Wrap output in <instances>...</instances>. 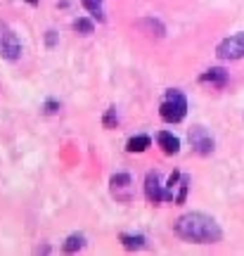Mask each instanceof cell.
Here are the masks:
<instances>
[{
    "mask_svg": "<svg viewBox=\"0 0 244 256\" xmlns=\"http://www.w3.org/2000/svg\"><path fill=\"white\" fill-rule=\"evenodd\" d=\"M176 232L190 242H197V244H216L223 238L218 223L204 214H185L176 223Z\"/></svg>",
    "mask_w": 244,
    "mask_h": 256,
    "instance_id": "1",
    "label": "cell"
},
{
    "mask_svg": "<svg viewBox=\"0 0 244 256\" xmlns=\"http://www.w3.org/2000/svg\"><path fill=\"white\" fill-rule=\"evenodd\" d=\"M185 112H188V100H185V95L178 92V90H171L168 95H166V100L162 102L159 114H162L164 121H168V124H178V121H182Z\"/></svg>",
    "mask_w": 244,
    "mask_h": 256,
    "instance_id": "2",
    "label": "cell"
},
{
    "mask_svg": "<svg viewBox=\"0 0 244 256\" xmlns=\"http://www.w3.org/2000/svg\"><path fill=\"white\" fill-rule=\"evenodd\" d=\"M19 55H22V43H19V38L14 36V31H12L8 24L0 22V57H5V60H17Z\"/></svg>",
    "mask_w": 244,
    "mask_h": 256,
    "instance_id": "3",
    "label": "cell"
},
{
    "mask_svg": "<svg viewBox=\"0 0 244 256\" xmlns=\"http://www.w3.org/2000/svg\"><path fill=\"white\" fill-rule=\"evenodd\" d=\"M216 55L220 57V60H240V57H244V34L226 38V40L216 48Z\"/></svg>",
    "mask_w": 244,
    "mask_h": 256,
    "instance_id": "4",
    "label": "cell"
},
{
    "mask_svg": "<svg viewBox=\"0 0 244 256\" xmlns=\"http://www.w3.org/2000/svg\"><path fill=\"white\" fill-rule=\"evenodd\" d=\"M190 142L199 154H208V152L214 150V140H211V136H208L202 126H194L190 130Z\"/></svg>",
    "mask_w": 244,
    "mask_h": 256,
    "instance_id": "5",
    "label": "cell"
},
{
    "mask_svg": "<svg viewBox=\"0 0 244 256\" xmlns=\"http://www.w3.org/2000/svg\"><path fill=\"white\" fill-rule=\"evenodd\" d=\"M145 194L150 202H162L166 200V192L162 190V183H159V174L152 171V174H147L145 178Z\"/></svg>",
    "mask_w": 244,
    "mask_h": 256,
    "instance_id": "6",
    "label": "cell"
},
{
    "mask_svg": "<svg viewBox=\"0 0 244 256\" xmlns=\"http://www.w3.org/2000/svg\"><path fill=\"white\" fill-rule=\"evenodd\" d=\"M159 145H162V150L166 152V154H178V150H180V140L164 130V133H159Z\"/></svg>",
    "mask_w": 244,
    "mask_h": 256,
    "instance_id": "7",
    "label": "cell"
},
{
    "mask_svg": "<svg viewBox=\"0 0 244 256\" xmlns=\"http://www.w3.org/2000/svg\"><path fill=\"white\" fill-rule=\"evenodd\" d=\"M202 83H211V86H226L228 83V74L223 69H208L206 74H202Z\"/></svg>",
    "mask_w": 244,
    "mask_h": 256,
    "instance_id": "8",
    "label": "cell"
},
{
    "mask_svg": "<svg viewBox=\"0 0 244 256\" xmlns=\"http://www.w3.org/2000/svg\"><path fill=\"white\" fill-rule=\"evenodd\" d=\"M150 145H152V140H150L147 136H136V138H130V140H128L126 150L128 152H145Z\"/></svg>",
    "mask_w": 244,
    "mask_h": 256,
    "instance_id": "9",
    "label": "cell"
},
{
    "mask_svg": "<svg viewBox=\"0 0 244 256\" xmlns=\"http://www.w3.org/2000/svg\"><path fill=\"white\" fill-rule=\"evenodd\" d=\"M121 242H124V247H128V249H138L145 244V238H142V235H121Z\"/></svg>",
    "mask_w": 244,
    "mask_h": 256,
    "instance_id": "10",
    "label": "cell"
},
{
    "mask_svg": "<svg viewBox=\"0 0 244 256\" xmlns=\"http://www.w3.org/2000/svg\"><path fill=\"white\" fill-rule=\"evenodd\" d=\"M83 247V235H69L64 242V252H78Z\"/></svg>",
    "mask_w": 244,
    "mask_h": 256,
    "instance_id": "11",
    "label": "cell"
},
{
    "mask_svg": "<svg viewBox=\"0 0 244 256\" xmlns=\"http://www.w3.org/2000/svg\"><path fill=\"white\" fill-rule=\"evenodd\" d=\"M83 5L90 10L98 19H102V0H83Z\"/></svg>",
    "mask_w": 244,
    "mask_h": 256,
    "instance_id": "12",
    "label": "cell"
},
{
    "mask_svg": "<svg viewBox=\"0 0 244 256\" xmlns=\"http://www.w3.org/2000/svg\"><path fill=\"white\" fill-rule=\"evenodd\" d=\"M74 28H76L78 34H92V22H88V19H76V22H74Z\"/></svg>",
    "mask_w": 244,
    "mask_h": 256,
    "instance_id": "13",
    "label": "cell"
},
{
    "mask_svg": "<svg viewBox=\"0 0 244 256\" xmlns=\"http://www.w3.org/2000/svg\"><path fill=\"white\" fill-rule=\"evenodd\" d=\"M26 2H31V5H36V2H38V0H26Z\"/></svg>",
    "mask_w": 244,
    "mask_h": 256,
    "instance_id": "14",
    "label": "cell"
}]
</instances>
